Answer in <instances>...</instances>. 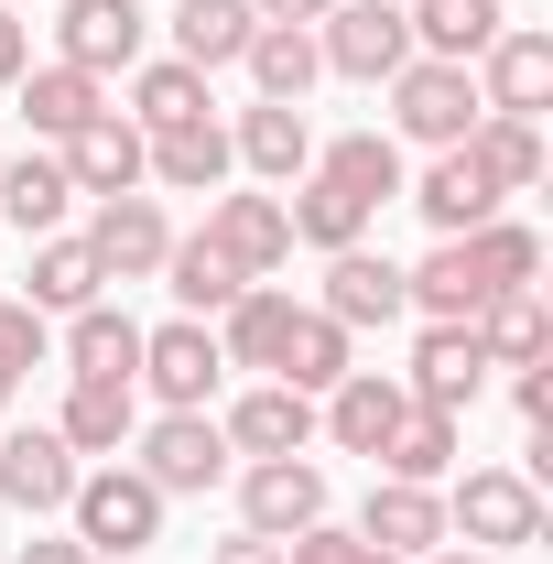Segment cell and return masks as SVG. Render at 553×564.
<instances>
[{
    "label": "cell",
    "mask_w": 553,
    "mask_h": 564,
    "mask_svg": "<svg viewBox=\"0 0 553 564\" xmlns=\"http://www.w3.org/2000/svg\"><path fill=\"white\" fill-rule=\"evenodd\" d=\"M163 510H174V499L152 489L131 456H98V467L76 478V499H66V532H76L98 564H131V554L163 543Z\"/></svg>",
    "instance_id": "6da1fadb"
},
{
    "label": "cell",
    "mask_w": 553,
    "mask_h": 564,
    "mask_svg": "<svg viewBox=\"0 0 553 564\" xmlns=\"http://www.w3.org/2000/svg\"><path fill=\"white\" fill-rule=\"evenodd\" d=\"M445 543H467V554H521V543H543V489H532L521 467H456V478H445Z\"/></svg>",
    "instance_id": "7a4b0ae2"
},
{
    "label": "cell",
    "mask_w": 553,
    "mask_h": 564,
    "mask_svg": "<svg viewBox=\"0 0 553 564\" xmlns=\"http://www.w3.org/2000/svg\"><path fill=\"white\" fill-rule=\"evenodd\" d=\"M131 391H152V413H217L228 391V358H217V326L174 315V326H141V369Z\"/></svg>",
    "instance_id": "3957f363"
},
{
    "label": "cell",
    "mask_w": 553,
    "mask_h": 564,
    "mask_svg": "<svg viewBox=\"0 0 553 564\" xmlns=\"http://www.w3.org/2000/svg\"><path fill=\"white\" fill-rule=\"evenodd\" d=\"M131 467H141L163 499H207V489H228V467H239V456H228L217 413H141Z\"/></svg>",
    "instance_id": "277c9868"
},
{
    "label": "cell",
    "mask_w": 553,
    "mask_h": 564,
    "mask_svg": "<svg viewBox=\"0 0 553 564\" xmlns=\"http://www.w3.org/2000/svg\"><path fill=\"white\" fill-rule=\"evenodd\" d=\"M478 120H488V109H478V76H467V66L413 55V66L391 76V141H413V152H456Z\"/></svg>",
    "instance_id": "5b68a950"
},
{
    "label": "cell",
    "mask_w": 553,
    "mask_h": 564,
    "mask_svg": "<svg viewBox=\"0 0 553 564\" xmlns=\"http://www.w3.org/2000/svg\"><path fill=\"white\" fill-rule=\"evenodd\" d=\"M315 55L347 87H391V76L413 66V22H402V0H337L315 22Z\"/></svg>",
    "instance_id": "8992f818"
},
{
    "label": "cell",
    "mask_w": 553,
    "mask_h": 564,
    "mask_svg": "<svg viewBox=\"0 0 553 564\" xmlns=\"http://www.w3.org/2000/svg\"><path fill=\"white\" fill-rule=\"evenodd\" d=\"M141 55H152V11L141 0H66L55 11V66H76V76H131Z\"/></svg>",
    "instance_id": "52a82bcc"
},
{
    "label": "cell",
    "mask_w": 553,
    "mask_h": 564,
    "mask_svg": "<svg viewBox=\"0 0 553 564\" xmlns=\"http://www.w3.org/2000/svg\"><path fill=\"white\" fill-rule=\"evenodd\" d=\"M76 478H87V456H76L55 423H11V434H0V499H11L22 521H66Z\"/></svg>",
    "instance_id": "ba28073f"
},
{
    "label": "cell",
    "mask_w": 553,
    "mask_h": 564,
    "mask_svg": "<svg viewBox=\"0 0 553 564\" xmlns=\"http://www.w3.org/2000/svg\"><path fill=\"white\" fill-rule=\"evenodd\" d=\"M228 489H239V532H261V543H293L304 521H326V467H315V456L228 467Z\"/></svg>",
    "instance_id": "9c48e42d"
},
{
    "label": "cell",
    "mask_w": 553,
    "mask_h": 564,
    "mask_svg": "<svg viewBox=\"0 0 553 564\" xmlns=\"http://www.w3.org/2000/svg\"><path fill=\"white\" fill-rule=\"evenodd\" d=\"M402 391H413L423 413H478V391H488V358H478V326H413V358L391 369Z\"/></svg>",
    "instance_id": "30bf717a"
},
{
    "label": "cell",
    "mask_w": 553,
    "mask_h": 564,
    "mask_svg": "<svg viewBox=\"0 0 553 564\" xmlns=\"http://www.w3.org/2000/svg\"><path fill=\"white\" fill-rule=\"evenodd\" d=\"M76 239L98 250L109 282H152L163 250H174V217H163V196H87V228Z\"/></svg>",
    "instance_id": "8fae6325"
},
{
    "label": "cell",
    "mask_w": 553,
    "mask_h": 564,
    "mask_svg": "<svg viewBox=\"0 0 553 564\" xmlns=\"http://www.w3.org/2000/svg\"><path fill=\"white\" fill-rule=\"evenodd\" d=\"M228 163H239V174H250V185H304V174H315V120H304V109H282V98H250V109H239V120H228Z\"/></svg>",
    "instance_id": "7c38bea8"
},
{
    "label": "cell",
    "mask_w": 553,
    "mask_h": 564,
    "mask_svg": "<svg viewBox=\"0 0 553 564\" xmlns=\"http://www.w3.org/2000/svg\"><path fill=\"white\" fill-rule=\"evenodd\" d=\"M467 76H478V109H499V120H543V109H553V33H543V22H510Z\"/></svg>",
    "instance_id": "4fadbf2b"
},
{
    "label": "cell",
    "mask_w": 553,
    "mask_h": 564,
    "mask_svg": "<svg viewBox=\"0 0 553 564\" xmlns=\"http://www.w3.org/2000/svg\"><path fill=\"white\" fill-rule=\"evenodd\" d=\"M207 239H217L250 282H272L282 261H293V217H282L272 185H217V196H207Z\"/></svg>",
    "instance_id": "5bb4252c"
},
{
    "label": "cell",
    "mask_w": 553,
    "mask_h": 564,
    "mask_svg": "<svg viewBox=\"0 0 553 564\" xmlns=\"http://www.w3.org/2000/svg\"><path fill=\"white\" fill-rule=\"evenodd\" d=\"M315 315H337L347 337H358V326H402V315H413L402 261H391V250H369V239H358V250H337V261H326V282H315Z\"/></svg>",
    "instance_id": "9a60e30c"
},
{
    "label": "cell",
    "mask_w": 553,
    "mask_h": 564,
    "mask_svg": "<svg viewBox=\"0 0 553 564\" xmlns=\"http://www.w3.org/2000/svg\"><path fill=\"white\" fill-rule=\"evenodd\" d=\"M217 434H228L239 467H261V456H315V402L282 391V380H250V391L217 413Z\"/></svg>",
    "instance_id": "2e32d148"
},
{
    "label": "cell",
    "mask_w": 553,
    "mask_h": 564,
    "mask_svg": "<svg viewBox=\"0 0 553 564\" xmlns=\"http://www.w3.org/2000/svg\"><path fill=\"white\" fill-rule=\"evenodd\" d=\"M402 413H413V391H402L391 369H347L337 391L315 402V434H326L337 456H380V445H391V423H402Z\"/></svg>",
    "instance_id": "e0dca14e"
},
{
    "label": "cell",
    "mask_w": 553,
    "mask_h": 564,
    "mask_svg": "<svg viewBox=\"0 0 553 564\" xmlns=\"http://www.w3.org/2000/svg\"><path fill=\"white\" fill-rule=\"evenodd\" d=\"M369 554H402L423 564L434 543H445V489H413V478H369V499H358V521H347Z\"/></svg>",
    "instance_id": "ac0fdd59"
},
{
    "label": "cell",
    "mask_w": 553,
    "mask_h": 564,
    "mask_svg": "<svg viewBox=\"0 0 553 564\" xmlns=\"http://www.w3.org/2000/svg\"><path fill=\"white\" fill-rule=\"evenodd\" d=\"M402 207H423V228H434V239H467V228H488L510 196L488 185L478 163H467V141H456V152H434L413 185H402Z\"/></svg>",
    "instance_id": "d6986e66"
},
{
    "label": "cell",
    "mask_w": 553,
    "mask_h": 564,
    "mask_svg": "<svg viewBox=\"0 0 553 564\" xmlns=\"http://www.w3.org/2000/svg\"><path fill=\"white\" fill-rule=\"evenodd\" d=\"M66 152V174H76V196H141V163H152V131L141 120H120V98L87 120L76 141H55Z\"/></svg>",
    "instance_id": "ffe728a7"
},
{
    "label": "cell",
    "mask_w": 553,
    "mask_h": 564,
    "mask_svg": "<svg viewBox=\"0 0 553 564\" xmlns=\"http://www.w3.org/2000/svg\"><path fill=\"white\" fill-rule=\"evenodd\" d=\"M315 174L337 185V196H358V207L380 217V207H402V185H413V163H402V141L380 131H337V141H315Z\"/></svg>",
    "instance_id": "44dd1931"
},
{
    "label": "cell",
    "mask_w": 553,
    "mask_h": 564,
    "mask_svg": "<svg viewBox=\"0 0 553 564\" xmlns=\"http://www.w3.org/2000/svg\"><path fill=\"white\" fill-rule=\"evenodd\" d=\"M402 293H413V315H423V326H467V315H478L499 282H488V261L467 250V239H434L423 261H402Z\"/></svg>",
    "instance_id": "7402d4cb"
},
{
    "label": "cell",
    "mask_w": 553,
    "mask_h": 564,
    "mask_svg": "<svg viewBox=\"0 0 553 564\" xmlns=\"http://www.w3.org/2000/svg\"><path fill=\"white\" fill-rule=\"evenodd\" d=\"M55 358H66V380H131L141 369V315L98 293V304H76L55 326Z\"/></svg>",
    "instance_id": "603a6c76"
},
{
    "label": "cell",
    "mask_w": 553,
    "mask_h": 564,
    "mask_svg": "<svg viewBox=\"0 0 553 564\" xmlns=\"http://www.w3.org/2000/svg\"><path fill=\"white\" fill-rule=\"evenodd\" d=\"M0 217L22 228V239H55L76 217V174H66V152H0Z\"/></svg>",
    "instance_id": "cb8c5ba5"
},
{
    "label": "cell",
    "mask_w": 553,
    "mask_h": 564,
    "mask_svg": "<svg viewBox=\"0 0 553 564\" xmlns=\"http://www.w3.org/2000/svg\"><path fill=\"white\" fill-rule=\"evenodd\" d=\"M347 369H358V337H347L337 315L293 304V326H282V348H272V380H282V391H304V402H326Z\"/></svg>",
    "instance_id": "d4e9b609"
},
{
    "label": "cell",
    "mask_w": 553,
    "mask_h": 564,
    "mask_svg": "<svg viewBox=\"0 0 553 564\" xmlns=\"http://www.w3.org/2000/svg\"><path fill=\"white\" fill-rule=\"evenodd\" d=\"M55 434H66L87 467H98V456H131V434H141V391H131V380H66Z\"/></svg>",
    "instance_id": "484cf974"
},
{
    "label": "cell",
    "mask_w": 553,
    "mask_h": 564,
    "mask_svg": "<svg viewBox=\"0 0 553 564\" xmlns=\"http://www.w3.org/2000/svg\"><path fill=\"white\" fill-rule=\"evenodd\" d=\"M250 0H174L163 11V44H174V66H196V76H228L239 55H250Z\"/></svg>",
    "instance_id": "4316f807"
},
{
    "label": "cell",
    "mask_w": 553,
    "mask_h": 564,
    "mask_svg": "<svg viewBox=\"0 0 553 564\" xmlns=\"http://www.w3.org/2000/svg\"><path fill=\"white\" fill-rule=\"evenodd\" d=\"M456 467H467V423H456V413H423V402L391 423V445L369 456V478H413V489H445Z\"/></svg>",
    "instance_id": "83f0119b"
},
{
    "label": "cell",
    "mask_w": 553,
    "mask_h": 564,
    "mask_svg": "<svg viewBox=\"0 0 553 564\" xmlns=\"http://www.w3.org/2000/svg\"><path fill=\"white\" fill-rule=\"evenodd\" d=\"M239 163H228V120H185V131H152V163H141V185H163V196H217Z\"/></svg>",
    "instance_id": "f1b7e54d"
},
{
    "label": "cell",
    "mask_w": 553,
    "mask_h": 564,
    "mask_svg": "<svg viewBox=\"0 0 553 564\" xmlns=\"http://www.w3.org/2000/svg\"><path fill=\"white\" fill-rule=\"evenodd\" d=\"M467 326H478V358H488V369H543V358H553L543 282H510V293H488Z\"/></svg>",
    "instance_id": "f546056e"
},
{
    "label": "cell",
    "mask_w": 553,
    "mask_h": 564,
    "mask_svg": "<svg viewBox=\"0 0 553 564\" xmlns=\"http://www.w3.org/2000/svg\"><path fill=\"white\" fill-rule=\"evenodd\" d=\"M402 22H413V55H434V66H478L488 44L510 33V0H413Z\"/></svg>",
    "instance_id": "4dcf8cb0"
},
{
    "label": "cell",
    "mask_w": 553,
    "mask_h": 564,
    "mask_svg": "<svg viewBox=\"0 0 553 564\" xmlns=\"http://www.w3.org/2000/svg\"><path fill=\"white\" fill-rule=\"evenodd\" d=\"M22 250H33V293H22V304H33L44 326H66L76 304H98V293H109V272H98V250H87L76 228H55V239H22Z\"/></svg>",
    "instance_id": "1f68e13d"
},
{
    "label": "cell",
    "mask_w": 553,
    "mask_h": 564,
    "mask_svg": "<svg viewBox=\"0 0 553 564\" xmlns=\"http://www.w3.org/2000/svg\"><path fill=\"white\" fill-rule=\"evenodd\" d=\"M11 98H22V120H33V141L55 152V141H76L98 109H109V87L98 76H76V66H22L11 76Z\"/></svg>",
    "instance_id": "d6a6232c"
},
{
    "label": "cell",
    "mask_w": 553,
    "mask_h": 564,
    "mask_svg": "<svg viewBox=\"0 0 553 564\" xmlns=\"http://www.w3.org/2000/svg\"><path fill=\"white\" fill-rule=\"evenodd\" d=\"M250 87L261 98H282V109H304L315 98V76H326V55H315V22H250Z\"/></svg>",
    "instance_id": "836d02e7"
},
{
    "label": "cell",
    "mask_w": 553,
    "mask_h": 564,
    "mask_svg": "<svg viewBox=\"0 0 553 564\" xmlns=\"http://www.w3.org/2000/svg\"><path fill=\"white\" fill-rule=\"evenodd\" d=\"M152 282H163V293H174L196 326H217V315L239 304V282H250V272H239V261L217 250L207 228H196V239H174V250H163V272H152Z\"/></svg>",
    "instance_id": "e575fe53"
},
{
    "label": "cell",
    "mask_w": 553,
    "mask_h": 564,
    "mask_svg": "<svg viewBox=\"0 0 553 564\" xmlns=\"http://www.w3.org/2000/svg\"><path fill=\"white\" fill-rule=\"evenodd\" d=\"M282 326H293V293H282V282H239V304L217 315V358H228V369H250V380H272Z\"/></svg>",
    "instance_id": "d590c367"
},
{
    "label": "cell",
    "mask_w": 553,
    "mask_h": 564,
    "mask_svg": "<svg viewBox=\"0 0 553 564\" xmlns=\"http://www.w3.org/2000/svg\"><path fill=\"white\" fill-rule=\"evenodd\" d=\"M282 217H293V250H315V261H337V250H358L380 217L358 207V196H337L326 174H304V185H282Z\"/></svg>",
    "instance_id": "8d00e7d4"
},
{
    "label": "cell",
    "mask_w": 553,
    "mask_h": 564,
    "mask_svg": "<svg viewBox=\"0 0 553 564\" xmlns=\"http://www.w3.org/2000/svg\"><path fill=\"white\" fill-rule=\"evenodd\" d=\"M217 109V76L174 66V55H141L131 66V109L120 120H141V131H185V120H207Z\"/></svg>",
    "instance_id": "74e56055"
},
{
    "label": "cell",
    "mask_w": 553,
    "mask_h": 564,
    "mask_svg": "<svg viewBox=\"0 0 553 564\" xmlns=\"http://www.w3.org/2000/svg\"><path fill=\"white\" fill-rule=\"evenodd\" d=\"M467 163H478L499 196H532V185H543V120H499V109H488L478 131H467Z\"/></svg>",
    "instance_id": "f35d334b"
},
{
    "label": "cell",
    "mask_w": 553,
    "mask_h": 564,
    "mask_svg": "<svg viewBox=\"0 0 553 564\" xmlns=\"http://www.w3.org/2000/svg\"><path fill=\"white\" fill-rule=\"evenodd\" d=\"M44 358H55V326H44L22 293H0V413L33 391V369H44Z\"/></svg>",
    "instance_id": "ab89813d"
},
{
    "label": "cell",
    "mask_w": 553,
    "mask_h": 564,
    "mask_svg": "<svg viewBox=\"0 0 553 564\" xmlns=\"http://www.w3.org/2000/svg\"><path fill=\"white\" fill-rule=\"evenodd\" d=\"M467 250H478L488 261V282H499V293H510V282H543V228H532V217H488V228H467Z\"/></svg>",
    "instance_id": "60d3db41"
},
{
    "label": "cell",
    "mask_w": 553,
    "mask_h": 564,
    "mask_svg": "<svg viewBox=\"0 0 553 564\" xmlns=\"http://www.w3.org/2000/svg\"><path fill=\"white\" fill-rule=\"evenodd\" d=\"M369 554V543H358V532H347L337 510H326V521H304V532H293V543H282V564H358Z\"/></svg>",
    "instance_id": "b9f144b4"
},
{
    "label": "cell",
    "mask_w": 553,
    "mask_h": 564,
    "mask_svg": "<svg viewBox=\"0 0 553 564\" xmlns=\"http://www.w3.org/2000/svg\"><path fill=\"white\" fill-rule=\"evenodd\" d=\"M510 413L543 434V423H553V369H510Z\"/></svg>",
    "instance_id": "7bdbcfd3"
},
{
    "label": "cell",
    "mask_w": 553,
    "mask_h": 564,
    "mask_svg": "<svg viewBox=\"0 0 553 564\" xmlns=\"http://www.w3.org/2000/svg\"><path fill=\"white\" fill-rule=\"evenodd\" d=\"M22 66H33V11H11V0H0V87H11Z\"/></svg>",
    "instance_id": "ee69618b"
},
{
    "label": "cell",
    "mask_w": 553,
    "mask_h": 564,
    "mask_svg": "<svg viewBox=\"0 0 553 564\" xmlns=\"http://www.w3.org/2000/svg\"><path fill=\"white\" fill-rule=\"evenodd\" d=\"M11 564H98V554H87L76 532H44V521H33V543H22V554H11Z\"/></svg>",
    "instance_id": "f6af8a7d"
},
{
    "label": "cell",
    "mask_w": 553,
    "mask_h": 564,
    "mask_svg": "<svg viewBox=\"0 0 553 564\" xmlns=\"http://www.w3.org/2000/svg\"><path fill=\"white\" fill-rule=\"evenodd\" d=\"M207 564H282V543H261V532H228Z\"/></svg>",
    "instance_id": "bcb514c9"
},
{
    "label": "cell",
    "mask_w": 553,
    "mask_h": 564,
    "mask_svg": "<svg viewBox=\"0 0 553 564\" xmlns=\"http://www.w3.org/2000/svg\"><path fill=\"white\" fill-rule=\"evenodd\" d=\"M250 11H261V22H326L337 0H250Z\"/></svg>",
    "instance_id": "7dc6e473"
},
{
    "label": "cell",
    "mask_w": 553,
    "mask_h": 564,
    "mask_svg": "<svg viewBox=\"0 0 553 564\" xmlns=\"http://www.w3.org/2000/svg\"><path fill=\"white\" fill-rule=\"evenodd\" d=\"M423 564H488V554H467V543H434V554H423Z\"/></svg>",
    "instance_id": "c3c4849f"
},
{
    "label": "cell",
    "mask_w": 553,
    "mask_h": 564,
    "mask_svg": "<svg viewBox=\"0 0 553 564\" xmlns=\"http://www.w3.org/2000/svg\"><path fill=\"white\" fill-rule=\"evenodd\" d=\"M358 564H402V554H358Z\"/></svg>",
    "instance_id": "681fc988"
},
{
    "label": "cell",
    "mask_w": 553,
    "mask_h": 564,
    "mask_svg": "<svg viewBox=\"0 0 553 564\" xmlns=\"http://www.w3.org/2000/svg\"><path fill=\"white\" fill-rule=\"evenodd\" d=\"M11 11H33V0H11Z\"/></svg>",
    "instance_id": "f907efd6"
}]
</instances>
